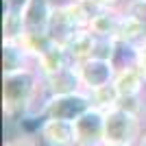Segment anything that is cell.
<instances>
[{
	"label": "cell",
	"mask_w": 146,
	"mask_h": 146,
	"mask_svg": "<svg viewBox=\"0 0 146 146\" xmlns=\"http://www.w3.org/2000/svg\"><path fill=\"white\" fill-rule=\"evenodd\" d=\"M39 79L42 76L35 68L15 74H2V113L7 122H20L26 116Z\"/></svg>",
	"instance_id": "1"
},
{
	"label": "cell",
	"mask_w": 146,
	"mask_h": 146,
	"mask_svg": "<svg viewBox=\"0 0 146 146\" xmlns=\"http://www.w3.org/2000/svg\"><path fill=\"white\" fill-rule=\"evenodd\" d=\"M144 120L124 109H111L105 113V144L107 146H137L144 133Z\"/></svg>",
	"instance_id": "2"
},
{
	"label": "cell",
	"mask_w": 146,
	"mask_h": 146,
	"mask_svg": "<svg viewBox=\"0 0 146 146\" xmlns=\"http://www.w3.org/2000/svg\"><path fill=\"white\" fill-rule=\"evenodd\" d=\"M90 109H92L90 92L81 90V92H74V94L50 96L48 107H46V118H57V120L74 122Z\"/></svg>",
	"instance_id": "3"
},
{
	"label": "cell",
	"mask_w": 146,
	"mask_h": 146,
	"mask_svg": "<svg viewBox=\"0 0 146 146\" xmlns=\"http://www.w3.org/2000/svg\"><path fill=\"white\" fill-rule=\"evenodd\" d=\"M76 146H103L105 144V111H85L79 120H74Z\"/></svg>",
	"instance_id": "4"
},
{
	"label": "cell",
	"mask_w": 146,
	"mask_h": 146,
	"mask_svg": "<svg viewBox=\"0 0 146 146\" xmlns=\"http://www.w3.org/2000/svg\"><path fill=\"white\" fill-rule=\"evenodd\" d=\"M76 70H79L83 90L92 92V90H96V87L107 85V83H113L118 63H116V61H103V59H94V57H90V59L76 63Z\"/></svg>",
	"instance_id": "5"
},
{
	"label": "cell",
	"mask_w": 146,
	"mask_h": 146,
	"mask_svg": "<svg viewBox=\"0 0 146 146\" xmlns=\"http://www.w3.org/2000/svg\"><path fill=\"white\" fill-rule=\"evenodd\" d=\"M37 137L44 146H76V135H74V122L57 120V118H44Z\"/></svg>",
	"instance_id": "6"
},
{
	"label": "cell",
	"mask_w": 146,
	"mask_h": 146,
	"mask_svg": "<svg viewBox=\"0 0 146 146\" xmlns=\"http://www.w3.org/2000/svg\"><path fill=\"white\" fill-rule=\"evenodd\" d=\"M113 85H116L120 96H137L146 90V81L140 74V70L133 66L131 55L124 63H118L116 76H113Z\"/></svg>",
	"instance_id": "7"
},
{
	"label": "cell",
	"mask_w": 146,
	"mask_h": 146,
	"mask_svg": "<svg viewBox=\"0 0 146 146\" xmlns=\"http://www.w3.org/2000/svg\"><path fill=\"white\" fill-rule=\"evenodd\" d=\"M55 0H29L24 7V24L26 33H48V22L55 11Z\"/></svg>",
	"instance_id": "8"
},
{
	"label": "cell",
	"mask_w": 146,
	"mask_h": 146,
	"mask_svg": "<svg viewBox=\"0 0 146 146\" xmlns=\"http://www.w3.org/2000/svg\"><path fill=\"white\" fill-rule=\"evenodd\" d=\"M44 83L48 87L50 96H63V94H74V92L83 90V83H81L76 63L66 66L63 70L50 74V76H44Z\"/></svg>",
	"instance_id": "9"
},
{
	"label": "cell",
	"mask_w": 146,
	"mask_h": 146,
	"mask_svg": "<svg viewBox=\"0 0 146 146\" xmlns=\"http://www.w3.org/2000/svg\"><path fill=\"white\" fill-rule=\"evenodd\" d=\"M81 29H76V24L72 22V18L68 15L63 2H57L55 5V11L50 15V22H48V35L55 44H61V46H68L70 39H72Z\"/></svg>",
	"instance_id": "10"
},
{
	"label": "cell",
	"mask_w": 146,
	"mask_h": 146,
	"mask_svg": "<svg viewBox=\"0 0 146 146\" xmlns=\"http://www.w3.org/2000/svg\"><path fill=\"white\" fill-rule=\"evenodd\" d=\"M116 39L122 46V50L135 52L137 48H142L146 44V24H142V22H137V20H133V18H129V15L122 13Z\"/></svg>",
	"instance_id": "11"
},
{
	"label": "cell",
	"mask_w": 146,
	"mask_h": 146,
	"mask_svg": "<svg viewBox=\"0 0 146 146\" xmlns=\"http://www.w3.org/2000/svg\"><path fill=\"white\" fill-rule=\"evenodd\" d=\"M35 68V59L20 42H2V74H15Z\"/></svg>",
	"instance_id": "12"
},
{
	"label": "cell",
	"mask_w": 146,
	"mask_h": 146,
	"mask_svg": "<svg viewBox=\"0 0 146 146\" xmlns=\"http://www.w3.org/2000/svg\"><path fill=\"white\" fill-rule=\"evenodd\" d=\"M66 66H72V59L68 55L66 46H61V44H52L44 55L35 59V70L42 76H50V74L63 70Z\"/></svg>",
	"instance_id": "13"
},
{
	"label": "cell",
	"mask_w": 146,
	"mask_h": 146,
	"mask_svg": "<svg viewBox=\"0 0 146 146\" xmlns=\"http://www.w3.org/2000/svg\"><path fill=\"white\" fill-rule=\"evenodd\" d=\"M120 20H122V9H103L92 20V24L87 29L96 37H116Z\"/></svg>",
	"instance_id": "14"
},
{
	"label": "cell",
	"mask_w": 146,
	"mask_h": 146,
	"mask_svg": "<svg viewBox=\"0 0 146 146\" xmlns=\"http://www.w3.org/2000/svg\"><path fill=\"white\" fill-rule=\"evenodd\" d=\"M92 48H94V35L90 29H81L76 35L70 39V44L66 46L68 55L72 59V63H81L92 57Z\"/></svg>",
	"instance_id": "15"
},
{
	"label": "cell",
	"mask_w": 146,
	"mask_h": 146,
	"mask_svg": "<svg viewBox=\"0 0 146 146\" xmlns=\"http://www.w3.org/2000/svg\"><path fill=\"white\" fill-rule=\"evenodd\" d=\"M26 33L24 15L22 11L5 9L2 13V42H20Z\"/></svg>",
	"instance_id": "16"
},
{
	"label": "cell",
	"mask_w": 146,
	"mask_h": 146,
	"mask_svg": "<svg viewBox=\"0 0 146 146\" xmlns=\"http://www.w3.org/2000/svg\"><path fill=\"white\" fill-rule=\"evenodd\" d=\"M90 98H92V107L94 109H100V111H111L118 107V100H120V94H118L116 85L113 83H107L103 87H96V90L90 92Z\"/></svg>",
	"instance_id": "17"
},
{
	"label": "cell",
	"mask_w": 146,
	"mask_h": 146,
	"mask_svg": "<svg viewBox=\"0 0 146 146\" xmlns=\"http://www.w3.org/2000/svg\"><path fill=\"white\" fill-rule=\"evenodd\" d=\"M122 55V46L118 44L116 37H96L94 35V48H92V57L103 61H116Z\"/></svg>",
	"instance_id": "18"
},
{
	"label": "cell",
	"mask_w": 146,
	"mask_h": 146,
	"mask_svg": "<svg viewBox=\"0 0 146 146\" xmlns=\"http://www.w3.org/2000/svg\"><path fill=\"white\" fill-rule=\"evenodd\" d=\"M20 44L26 48V52H29L33 59H37V57L44 55L55 42L50 39L48 33H24V37L20 39Z\"/></svg>",
	"instance_id": "19"
},
{
	"label": "cell",
	"mask_w": 146,
	"mask_h": 146,
	"mask_svg": "<svg viewBox=\"0 0 146 146\" xmlns=\"http://www.w3.org/2000/svg\"><path fill=\"white\" fill-rule=\"evenodd\" d=\"M122 13L142 22V24H146V0H124Z\"/></svg>",
	"instance_id": "20"
},
{
	"label": "cell",
	"mask_w": 146,
	"mask_h": 146,
	"mask_svg": "<svg viewBox=\"0 0 146 146\" xmlns=\"http://www.w3.org/2000/svg\"><path fill=\"white\" fill-rule=\"evenodd\" d=\"M5 146H42V142L37 140L33 133H24V131H20L18 135L7 137Z\"/></svg>",
	"instance_id": "21"
},
{
	"label": "cell",
	"mask_w": 146,
	"mask_h": 146,
	"mask_svg": "<svg viewBox=\"0 0 146 146\" xmlns=\"http://www.w3.org/2000/svg\"><path fill=\"white\" fill-rule=\"evenodd\" d=\"M5 9H13V11H24V7L29 5V0H2Z\"/></svg>",
	"instance_id": "22"
},
{
	"label": "cell",
	"mask_w": 146,
	"mask_h": 146,
	"mask_svg": "<svg viewBox=\"0 0 146 146\" xmlns=\"http://www.w3.org/2000/svg\"><path fill=\"white\" fill-rule=\"evenodd\" d=\"M96 2L105 9H122V5H124V0H96Z\"/></svg>",
	"instance_id": "23"
},
{
	"label": "cell",
	"mask_w": 146,
	"mask_h": 146,
	"mask_svg": "<svg viewBox=\"0 0 146 146\" xmlns=\"http://www.w3.org/2000/svg\"><path fill=\"white\" fill-rule=\"evenodd\" d=\"M137 146H146V129H144V133H142L140 142H137Z\"/></svg>",
	"instance_id": "24"
},
{
	"label": "cell",
	"mask_w": 146,
	"mask_h": 146,
	"mask_svg": "<svg viewBox=\"0 0 146 146\" xmlns=\"http://www.w3.org/2000/svg\"><path fill=\"white\" fill-rule=\"evenodd\" d=\"M103 146H107V144H103Z\"/></svg>",
	"instance_id": "25"
}]
</instances>
